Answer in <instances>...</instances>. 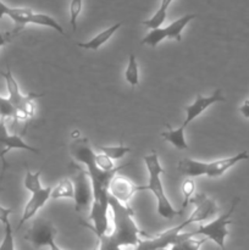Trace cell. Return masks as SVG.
<instances>
[{"label": "cell", "instance_id": "18", "mask_svg": "<svg viewBox=\"0 0 249 250\" xmlns=\"http://www.w3.org/2000/svg\"><path fill=\"white\" fill-rule=\"evenodd\" d=\"M161 138L165 142H167V143H170L171 146H175L178 150H186V149H188V144L185 136V129H182L181 127L175 129L168 127L167 131H164L161 133Z\"/></svg>", "mask_w": 249, "mask_h": 250}, {"label": "cell", "instance_id": "36", "mask_svg": "<svg viewBox=\"0 0 249 250\" xmlns=\"http://www.w3.org/2000/svg\"><path fill=\"white\" fill-rule=\"evenodd\" d=\"M93 250H97V249H95V248H94V249H93Z\"/></svg>", "mask_w": 249, "mask_h": 250}, {"label": "cell", "instance_id": "15", "mask_svg": "<svg viewBox=\"0 0 249 250\" xmlns=\"http://www.w3.org/2000/svg\"><path fill=\"white\" fill-rule=\"evenodd\" d=\"M121 26L122 22H117V23L110 26L109 28H105L104 31L98 33L97 36H94L92 39H89V41L78 42V43H76V45L80 46V48L82 49H85V50L97 51L98 49L102 48L105 43H107V42L110 41V38H112V36L121 28Z\"/></svg>", "mask_w": 249, "mask_h": 250}, {"label": "cell", "instance_id": "27", "mask_svg": "<svg viewBox=\"0 0 249 250\" xmlns=\"http://www.w3.org/2000/svg\"><path fill=\"white\" fill-rule=\"evenodd\" d=\"M194 192H195V183L193 180H186L182 185V193H183V203H182V208H181V211L186 210V208L188 207V204L190 203V199L194 197Z\"/></svg>", "mask_w": 249, "mask_h": 250}, {"label": "cell", "instance_id": "8", "mask_svg": "<svg viewBox=\"0 0 249 250\" xmlns=\"http://www.w3.org/2000/svg\"><path fill=\"white\" fill-rule=\"evenodd\" d=\"M73 187H75V211L82 212L83 210H88L92 207L94 200L93 187L90 178L84 168L76 167L75 176H73Z\"/></svg>", "mask_w": 249, "mask_h": 250}, {"label": "cell", "instance_id": "1", "mask_svg": "<svg viewBox=\"0 0 249 250\" xmlns=\"http://www.w3.org/2000/svg\"><path fill=\"white\" fill-rule=\"evenodd\" d=\"M70 155L73 161L81 164L85 167L88 176L90 178L93 187V194H94V200H107L109 199V188L110 181L120 170L126 167L127 165H121L116 170L111 172H105L102 171L97 166L95 163V153L90 146L89 141L85 137H80V138L72 139V143L70 144Z\"/></svg>", "mask_w": 249, "mask_h": 250}, {"label": "cell", "instance_id": "29", "mask_svg": "<svg viewBox=\"0 0 249 250\" xmlns=\"http://www.w3.org/2000/svg\"><path fill=\"white\" fill-rule=\"evenodd\" d=\"M95 163H97L98 167H99L102 171H105V172H111V171L116 170V168L120 167V166L115 165L114 161H112L110 158H107V156L103 153L100 154L95 153Z\"/></svg>", "mask_w": 249, "mask_h": 250}, {"label": "cell", "instance_id": "19", "mask_svg": "<svg viewBox=\"0 0 249 250\" xmlns=\"http://www.w3.org/2000/svg\"><path fill=\"white\" fill-rule=\"evenodd\" d=\"M172 1L173 0H161L160 7L156 10L155 14H154L150 19H148V20H145V21L142 22V24L149 29L160 28V27L163 26L164 22H165L166 16H167V9Z\"/></svg>", "mask_w": 249, "mask_h": 250}, {"label": "cell", "instance_id": "5", "mask_svg": "<svg viewBox=\"0 0 249 250\" xmlns=\"http://www.w3.org/2000/svg\"><path fill=\"white\" fill-rule=\"evenodd\" d=\"M239 198H234L231 203V207L227 210L225 214L220 215L216 219L212 220L211 222L205 225H200L199 229L195 232H193V236H197V234H200V236L204 237L205 239H209V241H212L215 244H216L219 248L222 250H226V247H225V241H226L227 236H228V225L231 224V217L233 215L234 210H236L237 205L239 203Z\"/></svg>", "mask_w": 249, "mask_h": 250}, {"label": "cell", "instance_id": "20", "mask_svg": "<svg viewBox=\"0 0 249 250\" xmlns=\"http://www.w3.org/2000/svg\"><path fill=\"white\" fill-rule=\"evenodd\" d=\"M75 187L70 178H62L55 187L51 188L50 199H73Z\"/></svg>", "mask_w": 249, "mask_h": 250}, {"label": "cell", "instance_id": "17", "mask_svg": "<svg viewBox=\"0 0 249 250\" xmlns=\"http://www.w3.org/2000/svg\"><path fill=\"white\" fill-rule=\"evenodd\" d=\"M208 163H203V161L193 160V159L185 158L182 160L178 161L177 168L182 175L188 176V177H200V176H205L207 173Z\"/></svg>", "mask_w": 249, "mask_h": 250}, {"label": "cell", "instance_id": "6", "mask_svg": "<svg viewBox=\"0 0 249 250\" xmlns=\"http://www.w3.org/2000/svg\"><path fill=\"white\" fill-rule=\"evenodd\" d=\"M7 17H10L19 27H24L26 24H37V26H43L54 29L62 36L66 34L62 26L54 17L43 14V12H34L33 10L28 9V7H11L9 14H7Z\"/></svg>", "mask_w": 249, "mask_h": 250}, {"label": "cell", "instance_id": "24", "mask_svg": "<svg viewBox=\"0 0 249 250\" xmlns=\"http://www.w3.org/2000/svg\"><path fill=\"white\" fill-rule=\"evenodd\" d=\"M41 173L42 171L38 170L36 172H32V171L26 170V176H24V180H23V186L29 193L34 192V190L39 189L42 186L41 182Z\"/></svg>", "mask_w": 249, "mask_h": 250}, {"label": "cell", "instance_id": "10", "mask_svg": "<svg viewBox=\"0 0 249 250\" xmlns=\"http://www.w3.org/2000/svg\"><path fill=\"white\" fill-rule=\"evenodd\" d=\"M220 102H225V98L224 95H222L221 89H216L211 95H209V97H204V95L202 94H197L194 102H193L190 105H188V106L185 107L186 119L180 127L186 131L188 125L192 124V122L194 121L198 116H200L205 110L209 109L211 105L216 104V103H220Z\"/></svg>", "mask_w": 249, "mask_h": 250}, {"label": "cell", "instance_id": "33", "mask_svg": "<svg viewBox=\"0 0 249 250\" xmlns=\"http://www.w3.org/2000/svg\"><path fill=\"white\" fill-rule=\"evenodd\" d=\"M9 11H10V6H7L4 1L0 0V20H1L2 17L7 16Z\"/></svg>", "mask_w": 249, "mask_h": 250}, {"label": "cell", "instance_id": "14", "mask_svg": "<svg viewBox=\"0 0 249 250\" xmlns=\"http://www.w3.org/2000/svg\"><path fill=\"white\" fill-rule=\"evenodd\" d=\"M248 159H249L248 151H241V153L229 156V158L219 159V160L208 163L207 173H205V176L209 178L221 177V176L224 175V173H226L229 168L236 166L237 164L241 163V161L248 160Z\"/></svg>", "mask_w": 249, "mask_h": 250}, {"label": "cell", "instance_id": "21", "mask_svg": "<svg viewBox=\"0 0 249 250\" xmlns=\"http://www.w3.org/2000/svg\"><path fill=\"white\" fill-rule=\"evenodd\" d=\"M100 153L105 154L107 158L111 159L112 161L120 160V159L124 158L129 151L132 150L129 146H124V144H120V146H95Z\"/></svg>", "mask_w": 249, "mask_h": 250}, {"label": "cell", "instance_id": "13", "mask_svg": "<svg viewBox=\"0 0 249 250\" xmlns=\"http://www.w3.org/2000/svg\"><path fill=\"white\" fill-rule=\"evenodd\" d=\"M107 192L122 205H128L134 193H137V185L124 176H114L109 183Z\"/></svg>", "mask_w": 249, "mask_h": 250}, {"label": "cell", "instance_id": "25", "mask_svg": "<svg viewBox=\"0 0 249 250\" xmlns=\"http://www.w3.org/2000/svg\"><path fill=\"white\" fill-rule=\"evenodd\" d=\"M0 250H16L15 248L14 229H12V225L10 221L4 224V237H2V241L0 243Z\"/></svg>", "mask_w": 249, "mask_h": 250}, {"label": "cell", "instance_id": "31", "mask_svg": "<svg viewBox=\"0 0 249 250\" xmlns=\"http://www.w3.org/2000/svg\"><path fill=\"white\" fill-rule=\"evenodd\" d=\"M12 210L9 208H4L0 205V222L2 225L6 224L7 221H10V215H11Z\"/></svg>", "mask_w": 249, "mask_h": 250}, {"label": "cell", "instance_id": "7", "mask_svg": "<svg viewBox=\"0 0 249 250\" xmlns=\"http://www.w3.org/2000/svg\"><path fill=\"white\" fill-rule=\"evenodd\" d=\"M89 217L92 225L83 224L85 227L92 229L98 239L106 236L111 232V212H110L109 200H93L90 207Z\"/></svg>", "mask_w": 249, "mask_h": 250}, {"label": "cell", "instance_id": "26", "mask_svg": "<svg viewBox=\"0 0 249 250\" xmlns=\"http://www.w3.org/2000/svg\"><path fill=\"white\" fill-rule=\"evenodd\" d=\"M205 241H207L205 238L194 239L192 237V238L185 239V241L180 242V243L173 244V246H171L167 250H199L200 246H202Z\"/></svg>", "mask_w": 249, "mask_h": 250}, {"label": "cell", "instance_id": "3", "mask_svg": "<svg viewBox=\"0 0 249 250\" xmlns=\"http://www.w3.org/2000/svg\"><path fill=\"white\" fill-rule=\"evenodd\" d=\"M143 161L145 164L146 171H148L149 175L148 183L145 186H137V192L149 190V192L153 193L156 199V210H158V214L163 219L171 220L173 217L182 215L181 210H176L172 207V204L168 200L167 195H166L165 189H164L161 176H163V173H165V168L161 166L158 151L153 150L150 154L144 156Z\"/></svg>", "mask_w": 249, "mask_h": 250}, {"label": "cell", "instance_id": "2", "mask_svg": "<svg viewBox=\"0 0 249 250\" xmlns=\"http://www.w3.org/2000/svg\"><path fill=\"white\" fill-rule=\"evenodd\" d=\"M109 207L111 212V232L106 234L107 241L124 249L126 247L136 248L141 243L142 231L134 221L133 210L129 205H122L109 194Z\"/></svg>", "mask_w": 249, "mask_h": 250}, {"label": "cell", "instance_id": "23", "mask_svg": "<svg viewBox=\"0 0 249 250\" xmlns=\"http://www.w3.org/2000/svg\"><path fill=\"white\" fill-rule=\"evenodd\" d=\"M164 39H166L165 29H164V27H160V28L150 29V31L145 34V37L142 39L141 44H143V45H149L151 46V48H156Z\"/></svg>", "mask_w": 249, "mask_h": 250}, {"label": "cell", "instance_id": "22", "mask_svg": "<svg viewBox=\"0 0 249 250\" xmlns=\"http://www.w3.org/2000/svg\"><path fill=\"white\" fill-rule=\"evenodd\" d=\"M124 80L132 87H136L139 84L138 62H137V58L134 54H129L128 63H127L126 71H124Z\"/></svg>", "mask_w": 249, "mask_h": 250}, {"label": "cell", "instance_id": "11", "mask_svg": "<svg viewBox=\"0 0 249 250\" xmlns=\"http://www.w3.org/2000/svg\"><path fill=\"white\" fill-rule=\"evenodd\" d=\"M11 150H26L34 154L39 153V149L27 144L20 136H17V134H10L6 126H5L4 119L0 117V159H1L2 164H4V170L6 167L5 155Z\"/></svg>", "mask_w": 249, "mask_h": 250}, {"label": "cell", "instance_id": "32", "mask_svg": "<svg viewBox=\"0 0 249 250\" xmlns=\"http://www.w3.org/2000/svg\"><path fill=\"white\" fill-rule=\"evenodd\" d=\"M239 111H241V114L243 115L246 119L249 120V99L244 100V103L241 105V107H239Z\"/></svg>", "mask_w": 249, "mask_h": 250}, {"label": "cell", "instance_id": "4", "mask_svg": "<svg viewBox=\"0 0 249 250\" xmlns=\"http://www.w3.org/2000/svg\"><path fill=\"white\" fill-rule=\"evenodd\" d=\"M1 76L4 77L5 83H6L7 88V99L14 106L16 116L15 120H21V121H26V120L31 119L36 114V105H34V100L37 98L41 97L42 94H22L20 90L19 83L15 80L12 71L9 65H6V70L2 71Z\"/></svg>", "mask_w": 249, "mask_h": 250}, {"label": "cell", "instance_id": "12", "mask_svg": "<svg viewBox=\"0 0 249 250\" xmlns=\"http://www.w3.org/2000/svg\"><path fill=\"white\" fill-rule=\"evenodd\" d=\"M51 188L53 187H41L39 189L34 190L31 193V198H29L28 202L26 203L23 208V211H22V216L19 221V226L17 229H21L26 222H28L29 220L33 219L37 215V212L46 204L49 199H50L51 195Z\"/></svg>", "mask_w": 249, "mask_h": 250}, {"label": "cell", "instance_id": "28", "mask_svg": "<svg viewBox=\"0 0 249 250\" xmlns=\"http://www.w3.org/2000/svg\"><path fill=\"white\" fill-rule=\"evenodd\" d=\"M83 0H71L70 2V24L73 32L77 29V19L82 11Z\"/></svg>", "mask_w": 249, "mask_h": 250}, {"label": "cell", "instance_id": "16", "mask_svg": "<svg viewBox=\"0 0 249 250\" xmlns=\"http://www.w3.org/2000/svg\"><path fill=\"white\" fill-rule=\"evenodd\" d=\"M198 15L195 14H186L183 15L180 19L175 20L173 22H171L170 24H167L166 27H164L166 34V39H173V41L181 42L182 41V32L183 29L187 27V24L189 23L190 21L197 17Z\"/></svg>", "mask_w": 249, "mask_h": 250}, {"label": "cell", "instance_id": "30", "mask_svg": "<svg viewBox=\"0 0 249 250\" xmlns=\"http://www.w3.org/2000/svg\"><path fill=\"white\" fill-rule=\"evenodd\" d=\"M16 116V112H15L14 106L11 105V103L9 102L7 98H4L0 95V117L5 119V117H14Z\"/></svg>", "mask_w": 249, "mask_h": 250}, {"label": "cell", "instance_id": "9", "mask_svg": "<svg viewBox=\"0 0 249 250\" xmlns=\"http://www.w3.org/2000/svg\"><path fill=\"white\" fill-rule=\"evenodd\" d=\"M56 234L58 229L49 220L37 219L29 227L24 238L36 249L50 248L53 244H55Z\"/></svg>", "mask_w": 249, "mask_h": 250}, {"label": "cell", "instance_id": "34", "mask_svg": "<svg viewBox=\"0 0 249 250\" xmlns=\"http://www.w3.org/2000/svg\"><path fill=\"white\" fill-rule=\"evenodd\" d=\"M7 42H9L7 36H5V34H2L1 32H0V48H1V46H4Z\"/></svg>", "mask_w": 249, "mask_h": 250}, {"label": "cell", "instance_id": "35", "mask_svg": "<svg viewBox=\"0 0 249 250\" xmlns=\"http://www.w3.org/2000/svg\"><path fill=\"white\" fill-rule=\"evenodd\" d=\"M49 250H62V249H61V248H60V247H59V246H58V244H56V243H55V244H53V246H51V247H50V248H49Z\"/></svg>", "mask_w": 249, "mask_h": 250}]
</instances>
